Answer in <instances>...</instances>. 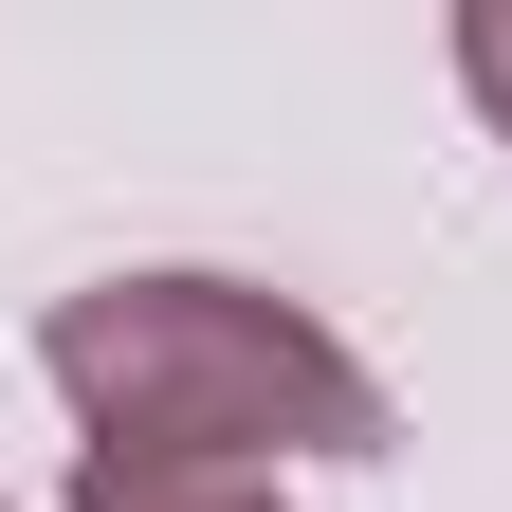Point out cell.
I'll return each mask as SVG.
<instances>
[{
	"label": "cell",
	"mask_w": 512,
	"mask_h": 512,
	"mask_svg": "<svg viewBox=\"0 0 512 512\" xmlns=\"http://www.w3.org/2000/svg\"><path fill=\"white\" fill-rule=\"evenodd\" d=\"M458 92H476V128L512 147V0H458Z\"/></svg>",
	"instance_id": "obj_3"
},
{
	"label": "cell",
	"mask_w": 512,
	"mask_h": 512,
	"mask_svg": "<svg viewBox=\"0 0 512 512\" xmlns=\"http://www.w3.org/2000/svg\"><path fill=\"white\" fill-rule=\"evenodd\" d=\"M37 384L74 403V439H147V458H384V366L330 311L256 293V275H92L37 311Z\"/></svg>",
	"instance_id": "obj_1"
},
{
	"label": "cell",
	"mask_w": 512,
	"mask_h": 512,
	"mask_svg": "<svg viewBox=\"0 0 512 512\" xmlns=\"http://www.w3.org/2000/svg\"><path fill=\"white\" fill-rule=\"evenodd\" d=\"M74 512H275L238 458H147V439H74Z\"/></svg>",
	"instance_id": "obj_2"
}]
</instances>
